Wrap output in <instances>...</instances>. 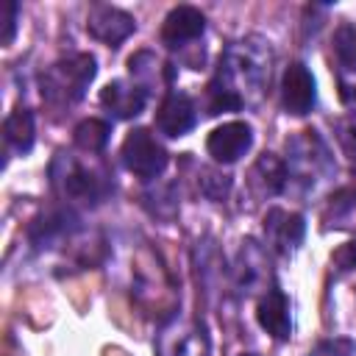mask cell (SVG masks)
Instances as JSON below:
<instances>
[{"instance_id": "cell-15", "label": "cell", "mask_w": 356, "mask_h": 356, "mask_svg": "<svg viewBox=\"0 0 356 356\" xmlns=\"http://www.w3.org/2000/svg\"><path fill=\"white\" fill-rule=\"evenodd\" d=\"M159 356H209V339L195 325L172 320L159 334Z\"/></svg>"}, {"instance_id": "cell-22", "label": "cell", "mask_w": 356, "mask_h": 356, "mask_svg": "<svg viewBox=\"0 0 356 356\" xmlns=\"http://www.w3.org/2000/svg\"><path fill=\"white\" fill-rule=\"evenodd\" d=\"M337 139L348 153V159L356 164V114H348L337 122Z\"/></svg>"}, {"instance_id": "cell-19", "label": "cell", "mask_w": 356, "mask_h": 356, "mask_svg": "<svg viewBox=\"0 0 356 356\" xmlns=\"http://www.w3.org/2000/svg\"><path fill=\"white\" fill-rule=\"evenodd\" d=\"M108 136H111V125L106 120H97V117L81 120L72 131V142L83 153H100L108 145Z\"/></svg>"}, {"instance_id": "cell-7", "label": "cell", "mask_w": 356, "mask_h": 356, "mask_svg": "<svg viewBox=\"0 0 356 356\" xmlns=\"http://www.w3.org/2000/svg\"><path fill=\"white\" fill-rule=\"evenodd\" d=\"M264 242L270 245V250H275L278 256H292L306 236V220L298 211H286V209H267L264 214Z\"/></svg>"}, {"instance_id": "cell-12", "label": "cell", "mask_w": 356, "mask_h": 356, "mask_svg": "<svg viewBox=\"0 0 356 356\" xmlns=\"http://www.w3.org/2000/svg\"><path fill=\"white\" fill-rule=\"evenodd\" d=\"M100 106L114 120H134L147 106V86L139 81H125V78L108 81L100 89Z\"/></svg>"}, {"instance_id": "cell-24", "label": "cell", "mask_w": 356, "mask_h": 356, "mask_svg": "<svg viewBox=\"0 0 356 356\" xmlns=\"http://www.w3.org/2000/svg\"><path fill=\"white\" fill-rule=\"evenodd\" d=\"M331 261H334V267H337L339 273H353V270H356V234H353L350 242H345L339 250H334Z\"/></svg>"}, {"instance_id": "cell-16", "label": "cell", "mask_w": 356, "mask_h": 356, "mask_svg": "<svg viewBox=\"0 0 356 356\" xmlns=\"http://www.w3.org/2000/svg\"><path fill=\"white\" fill-rule=\"evenodd\" d=\"M248 186L256 192V197H275L286 189V164L275 153H261L250 172H248Z\"/></svg>"}, {"instance_id": "cell-10", "label": "cell", "mask_w": 356, "mask_h": 356, "mask_svg": "<svg viewBox=\"0 0 356 356\" xmlns=\"http://www.w3.org/2000/svg\"><path fill=\"white\" fill-rule=\"evenodd\" d=\"M253 147V128L245 120H231L217 125L206 136V153L217 164H234Z\"/></svg>"}, {"instance_id": "cell-14", "label": "cell", "mask_w": 356, "mask_h": 356, "mask_svg": "<svg viewBox=\"0 0 356 356\" xmlns=\"http://www.w3.org/2000/svg\"><path fill=\"white\" fill-rule=\"evenodd\" d=\"M256 320L259 325L278 342H286L292 337V306L289 298L278 284H270V289L256 303Z\"/></svg>"}, {"instance_id": "cell-23", "label": "cell", "mask_w": 356, "mask_h": 356, "mask_svg": "<svg viewBox=\"0 0 356 356\" xmlns=\"http://www.w3.org/2000/svg\"><path fill=\"white\" fill-rule=\"evenodd\" d=\"M0 11H3V36H0V42H3V47H8V44L14 42V36H17V19H19V6H17L14 0H6Z\"/></svg>"}, {"instance_id": "cell-6", "label": "cell", "mask_w": 356, "mask_h": 356, "mask_svg": "<svg viewBox=\"0 0 356 356\" xmlns=\"http://www.w3.org/2000/svg\"><path fill=\"white\" fill-rule=\"evenodd\" d=\"M81 231V217L72 206L67 203H56V206H47L42 209L25 228L28 234V242L36 248V250H50V248H58V245H67L75 239V234Z\"/></svg>"}, {"instance_id": "cell-8", "label": "cell", "mask_w": 356, "mask_h": 356, "mask_svg": "<svg viewBox=\"0 0 356 356\" xmlns=\"http://www.w3.org/2000/svg\"><path fill=\"white\" fill-rule=\"evenodd\" d=\"M317 103V81L303 61H292L281 75V106L292 117H303Z\"/></svg>"}, {"instance_id": "cell-11", "label": "cell", "mask_w": 356, "mask_h": 356, "mask_svg": "<svg viewBox=\"0 0 356 356\" xmlns=\"http://www.w3.org/2000/svg\"><path fill=\"white\" fill-rule=\"evenodd\" d=\"M86 31L92 39L108 44V47H120L134 31H136V19L117 8V6H108V3H97L89 8V17H86Z\"/></svg>"}, {"instance_id": "cell-13", "label": "cell", "mask_w": 356, "mask_h": 356, "mask_svg": "<svg viewBox=\"0 0 356 356\" xmlns=\"http://www.w3.org/2000/svg\"><path fill=\"white\" fill-rule=\"evenodd\" d=\"M206 31V17L200 8L195 6H175L167 11L164 22H161V44L170 50L186 47L189 42H197Z\"/></svg>"}, {"instance_id": "cell-1", "label": "cell", "mask_w": 356, "mask_h": 356, "mask_svg": "<svg viewBox=\"0 0 356 356\" xmlns=\"http://www.w3.org/2000/svg\"><path fill=\"white\" fill-rule=\"evenodd\" d=\"M264 42H234L220 56L217 72L206 86V114L217 117L225 111H239L248 106L250 95L256 97L270 78V58L261 47Z\"/></svg>"}, {"instance_id": "cell-18", "label": "cell", "mask_w": 356, "mask_h": 356, "mask_svg": "<svg viewBox=\"0 0 356 356\" xmlns=\"http://www.w3.org/2000/svg\"><path fill=\"white\" fill-rule=\"evenodd\" d=\"M3 139L6 145L17 153V156H28L33 150L36 142V120L31 108H14L6 120H3Z\"/></svg>"}, {"instance_id": "cell-2", "label": "cell", "mask_w": 356, "mask_h": 356, "mask_svg": "<svg viewBox=\"0 0 356 356\" xmlns=\"http://www.w3.org/2000/svg\"><path fill=\"white\" fill-rule=\"evenodd\" d=\"M50 186L67 206H97L114 192V181L106 170L81 161L78 156L58 150L50 161Z\"/></svg>"}, {"instance_id": "cell-3", "label": "cell", "mask_w": 356, "mask_h": 356, "mask_svg": "<svg viewBox=\"0 0 356 356\" xmlns=\"http://www.w3.org/2000/svg\"><path fill=\"white\" fill-rule=\"evenodd\" d=\"M95 75H97V61L92 53L64 56L50 67H44V72L39 75L42 100L50 108H70L86 95Z\"/></svg>"}, {"instance_id": "cell-25", "label": "cell", "mask_w": 356, "mask_h": 356, "mask_svg": "<svg viewBox=\"0 0 356 356\" xmlns=\"http://www.w3.org/2000/svg\"><path fill=\"white\" fill-rule=\"evenodd\" d=\"M328 356H356V345L350 339H334L328 345Z\"/></svg>"}, {"instance_id": "cell-9", "label": "cell", "mask_w": 356, "mask_h": 356, "mask_svg": "<svg viewBox=\"0 0 356 356\" xmlns=\"http://www.w3.org/2000/svg\"><path fill=\"white\" fill-rule=\"evenodd\" d=\"M153 125L167 139L186 136L197 125V106H195V100L186 92H181V89H170L161 97V103H159V111H156Z\"/></svg>"}, {"instance_id": "cell-26", "label": "cell", "mask_w": 356, "mask_h": 356, "mask_svg": "<svg viewBox=\"0 0 356 356\" xmlns=\"http://www.w3.org/2000/svg\"><path fill=\"white\" fill-rule=\"evenodd\" d=\"M239 356H259V353H239Z\"/></svg>"}, {"instance_id": "cell-4", "label": "cell", "mask_w": 356, "mask_h": 356, "mask_svg": "<svg viewBox=\"0 0 356 356\" xmlns=\"http://www.w3.org/2000/svg\"><path fill=\"white\" fill-rule=\"evenodd\" d=\"M286 186L289 181H298L303 189L314 186L323 175L334 170L331 153L325 142L317 136V131H298L292 139H286Z\"/></svg>"}, {"instance_id": "cell-5", "label": "cell", "mask_w": 356, "mask_h": 356, "mask_svg": "<svg viewBox=\"0 0 356 356\" xmlns=\"http://www.w3.org/2000/svg\"><path fill=\"white\" fill-rule=\"evenodd\" d=\"M120 159H122L125 170L142 181H156L170 164L164 145L150 134V128L128 131L120 145Z\"/></svg>"}, {"instance_id": "cell-20", "label": "cell", "mask_w": 356, "mask_h": 356, "mask_svg": "<svg viewBox=\"0 0 356 356\" xmlns=\"http://www.w3.org/2000/svg\"><path fill=\"white\" fill-rule=\"evenodd\" d=\"M331 53L342 72H356V22H339L334 28Z\"/></svg>"}, {"instance_id": "cell-17", "label": "cell", "mask_w": 356, "mask_h": 356, "mask_svg": "<svg viewBox=\"0 0 356 356\" xmlns=\"http://www.w3.org/2000/svg\"><path fill=\"white\" fill-rule=\"evenodd\" d=\"M270 264H267V253H264V248L259 245V242H253V239H245L242 242V248H239V253H236V284H239V292L242 295H250L259 284H264L267 281V270Z\"/></svg>"}, {"instance_id": "cell-21", "label": "cell", "mask_w": 356, "mask_h": 356, "mask_svg": "<svg viewBox=\"0 0 356 356\" xmlns=\"http://www.w3.org/2000/svg\"><path fill=\"white\" fill-rule=\"evenodd\" d=\"M200 192L209 200H225V195L231 192V175H225L222 170L200 167Z\"/></svg>"}]
</instances>
